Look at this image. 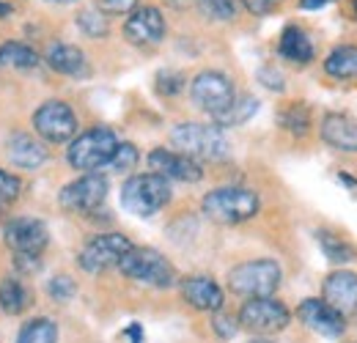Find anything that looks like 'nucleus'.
I'll return each mask as SVG.
<instances>
[{
  "instance_id": "obj_3",
  "label": "nucleus",
  "mask_w": 357,
  "mask_h": 343,
  "mask_svg": "<svg viewBox=\"0 0 357 343\" xmlns=\"http://www.w3.org/2000/svg\"><path fill=\"white\" fill-rule=\"evenodd\" d=\"M259 206H261L259 195L248 187H218L206 192L201 201L204 215L223 225H239V222L253 220L259 215Z\"/></svg>"
},
{
  "instance_id": "obj_29",
  "label": "nucleus",
  "mask_w": 357,
  "mask_h": 343,
  "mask_svg": "<svg viewBox=\"0 0 357 343\" xmlns=\"http://www.w3.org/2000/svg\"><path fill=\"white\" fill-rule=\"evenodd\" d=\"M201 14L215 22H231L236 17V0H195Z\"/></svg>"
},
{
  "instance_id": "obj_38",
  "label": "nucleus",
  "mask_w": 357,
  "mask_h": 343,
  "mask_svg": "<svg viewBox=\"0 0 357 343\" xmlns=\"http://www.w3.org/2000/svg\"><path fill=\"white\" fill-rule=\"evenodd\" d=\"M259 77H261V80H269V83H264V86L272 88V91H283V80H280V75H278V72L272 75L269 69H264V72H261Z\"/></svg>"
},
{
  "instance_id": "obj_26",
  "label": "nucleus",
  "mask_w": 357,
  "mask_h": 343,
  "mask_svg": "<svg viewBox=\"0 0 357 343\" xmlns=\"http://www.w3.org/2000/svg\"><path fill=\"white\" fill-rule=\"evenodd\" d=\"M316 239H319V245H321L324 256L330 258L333 264H349V261H355V258H357V250H355V247H352L349 242L338 239L335 234L319 231V234H316Z\"/></svg>"
},
{
  "instance_id": "obj_36",
  "label": "nucleus",
  "mask_w": 357,
  "mask_h": 343,
  "mask_svg": "<svg viewBox=\"0 0 357 343\" xmlns=\"http://www.w3.org/2000/svg\"><path fill=\"white\" fill-rule=\"evenodd\" d=\"M96 8L102 14H132L137 0H96Z\"/></svg>"
},
{
  "instance_id": "obj_41",
  "label": "nucleus",
  "mask_w": 357,
  "mask_h": 343,
  "mask_svg": "<svg viewBox=\"0 0 357 343\" xmlns=\"http://www.w3.org/2000/svg\"><path fill=\"white\" fill-rule=\"evenodd\" d=\"M0 14H8V6H3V3H0Z\"/></svg>"
},
{
  "instance_id": "obj_22",
  "label": "nucleus",
  "mask_w": 357,
  "mask_h": 343,
  "mask_svg": "<svg viewBox=\"0 0 357 343\" xmlns=\"http://www.w3.org/2000/svg\"><path fill=\"white\" fill-rule=\"evenodd\" d=\"M324 72L338 80H355L357 77V47L341 44L324 58Z\"/></svg>"
},
{
  "instance_id": "obj_16",
  "label": "nucleus",
  "mask_w": 357,
  "mask_h": 343,
  "mask_svg": "<svg viewBox=\"0 0 357 343\" xmlns=\"http://www.w3.org/2000/svg\"><path fill=\"white\" fill-rule=\"evenodd\" d=\"M321 294H324V302L330 307H335L344 319L357 316V272H349V269L330 272L324 277Z\"/></svg>"
},
{
  "instance_id": "obj_42",
  "label": "nucleus",
  "mask_w": 357,
  "mask_h": 343,
  "mask_svg": "<svg viewBox=\"0 0 357 343\" xmlns=\"http://www.w3.org/2000/svg\"><path fill=\"white\" fill-rule=\"evenodd\" d=\"M47 3H72V0H47Z\"/></svg>"
},
{
  "instance_id": "obj_6",
  "label": "nucleus",
  "mask_w": 357,
  "mask_h": 343,
  "mask_svg": "<svg viewBox=\"0 0 357 343\" xmlns=\"http://www.w3.org/2000/svg\"><path fill=\"white\" fill-rule=\"evenodd\" d=\"M119 148V137L116 132L107 127H93L83 135H77L69 148H66V160L75 171L83 173H96L99 168L110 165L113 154Z\"/></svg>"
},
{
  "instance_id": "obj_23",
  "label": "nucleus",
  "mask_w": 357,
  "mask_h": 343,
  "mask_svg": "<svg viewBox=\"0 0 357 343\" xmlns=\"http://www.w3.org/2000/svg\"><path fill=\"white\" fill-rule=\"evenodd\" d=\"M0 66H6V69H33V66H39V52L31 44L6 42L0 44Z\"/></svg>"
},
{
  "instance_id": "obj_37",
  "label": "nucleus",
  "mask_w": 357,
  "mask_h": 343,
  "mask_svg": "<svg viewBox=\"0 0 357 343\" xmlns=\"http://www.w3.org/2000/svg\"><path fill=\"white\" fill-rule=\"evenodd\" d=\"M245 3V8L250 11V14H256V17H264L269 14L275 6H278V0H242Z\"/></svg>"
},
{
  "instance_id": "obj_13",
  "label": "nucleus",
  "mask_w": 357,
  "mask_h": 343,
  "mask_svg": "<svg viewBox=\"0 0 357 343\" xmlns=\"http://www.w3.org/2000/svg\"><path fill=\"white\" fill-rule=\"evenodd\" d=\"M124 39L135 47H157L165 39V17L157 6H140L124 22Z\"/></svg>"
},
{
  "instance_id": "obj_11",
  "label": "nucleus",
  "mask_w": 357,
  "mask_h": 343,
  "mask_svg": "<svg viewBox=\"0 0 357 343\" xmlns=\"http://www.w3.org/2000/svg\"><path fill=\"white\" fill-rule=\"evenodd\" d=\"M132 247V242L124 236V234H99L93 236L91 242H86V247L80 250V266L91 272V275H99L110 266H119L121 256Z\"/></svg>"
},
{
  "instance_id": "obj_18",
  "label": "nucleus",
  "mask_w": 357,
  "mask_h": 343,
  "mask_svg": "<svg viewBox=\"0 0 357 343\" xmlns=\"http://www.w3.org/2000/svg\"><path fill=\"white\" fill-rule=\"evenodd\" d=\"M45 61L47 66L58 75H66V77H89L91 75V66H89V58L80 47L75 44H66V42H55L47 47L45 52Z\"/></svg>"
},
{
  "instance_id": "obj_12",
  "label": "nucleus",
  "mask_w": 357,
  "mask_h": 343,
  "mask_svg": "<svg viewBox=\"0 0 357 343\" xmlns=\"http://www.w3.org/2000/svg\"><path fill=\"white\" fill-rule=\"evenodd\" d=\"M6 245L14 250V256H42L50 242V231L36 217H14L3 228Z\"/></svg>"
},
{
  "instance_id": "obj_4",
  "label": "nucleus",
  "mask_w": 357,
  "mask_h": 343,
  "mask_svg": "<svg viewBox=\"0 0 357 343\" xmlns=\"http://www.w3.org/2000/svg\"><path fill=\"white\" fill-rule=\"evenodd\" d=\"M280 266L272 258H253L242 261L228 272V289L245 300H259V297H272L275 289L280 286Z\"/></svg>"
},
{
  "instance_id": "obj_2",
  "label": "nucleus",
  "mask_w": 357,
  "mask_h": 343,
  "mask_svg": "<svg viewBox=\"0 0 357 343\" xmlns=\"http://www.w3.org/2000/svg\"><path fill=\"white\" fill-rule=\"evenodd\" d=\"M171 181L157 173L130 176L121 187V206L135 217H154L171 204Z\"/></svg>"
},
{
  "instance_id": "obj_19",
  "label": "nucleus",
  "mask_w": 357,
  "mask_h": 343,
  "mask_svg": "<svg viewBox=\"0 0 357 343\" xmlns=\"http://www.w3.org/2000/svg\"><path fill=\"white\" fill-rule=\"evenodd\" d=\"M6 157L11 165L22 168V171H36L39 165L47 162V148L45 143H39L33 135L28 132H14L6 140Z\"/></svg>"
},
{
  "instance_id": "obj_5",
  "label": "nucleus",
  "mask_w": 357,
  "mask_h": 343,
  "mask_svg": "<svg viewBox=\"0 0 357 343\" xmlns=\"http://www.w3.org/2000/svg\"><path fill=\"white\" fill-rule=\"evenodd\" d=\"M119 269L124 277H130L135 283L143 286H154V289H171L176 283V269L168 258L154 247H130L121 261Z\"/></svg>"
},
{
  "instance_id": "obj_31",
  "label": "nucleus",
  "mask_w": 357,
  "mask_h": 343,
  "mask_svg": "<svg viewBox=\"0 0 357 343\" xmlns=\"http://www.w3.org/2000/svg\"><path fill=\"white\" fill-rule=\"evenodd\" d=\"M137 160H140V154H137V148L132 143H119V148H116V154L110 160V168L116 173H127L137 165Z\"/></svg>"
},
{
  "instance_id": "obj_8",
  "label": "nucleus",
  "mask_w": 357,
  "mask_h": 343,
  "mask_svg": "<svg viewBox=\"0 0 357 343\" xmlns=\"http://www.w3.org/2000/svg\"><path fill=\"white\" fill-rule=\"evenodd\" d=\"M236 321H239V327H245L256 335H272V333H280L289 327L291 313L275 297H259V300H248L242 305Z\"/></svg>"
},
{
  "instance_id": "obj_1",
  "label": "nucleus",
  "mask_w": 357,
  "mask_h": 343,
  "mask_svg": "<svg viewBox=\"0 0 357 343\" xmlns=\"http://www.w3.org/2000/svg\"><path fill=\"white\" fill-rule=\"evenodd\" d=\"M171 143L176 146V151L192 157V160L220 162L231 154V143L218 124H198V121L176 124L171 129Z\"/></svg>"
},
{
  "instance_id": "obj_9",
  "label": "nucleus",
  "mask_w": 357,
  "mask_h": 343,
  "mask_svg": "<svg viewBox=\"0 0 357 343\" xmlns=\"http://www.w3.org/2000/svg\"><path fill=\"white\" fill-rule=\"evenodd\" d=\"M107 198V178L102 173H86L75 181H69L58 201L66 212H75V215H93Z\"/></svg>"
},
{
  "instance_id": "obj_43",
  "label": "nucleus",
  "mask_w": 357,
  "mask_h": 343,
  "mask_svg": "<svg viewBox=\"0 0 357 343\" xmlns=\"http://www.w3.org/2000/svg\"><path fill=\"white\" fill-rule=\"evenodd\" d=\"M355 8H357V0H355Z\"/></svg>"
},
{
  "instance_id": "obj_17",
  "label": "nucleus",
  "mask_w": 357,
  "mask_h": 343,
  "mask_svg": "<svg viewBox=\"0 0 357 343\" xmlns=\"http://www.w3.org/2000/svg\"><path fill=\"white\" fill-rule=\"evenodd\" d=\"M178 289H181V300L187 302L190 307H195V310L218 313L225 302L223 289L212 277H206V275H190V277L181 280Z\"/></svg>"
},
{
  "instance_id": "obj_34",
  "label": "nucleus",
  "mask_w": 357,
  "mask_h": 343,
  "mask_svg": "<svg viewBox=\"0 0 357 343\" xmlns=\"http://www.w3.org/2000/svg\"><path fill=\"white\" fill-rule=\"evenodd\" d=\"M20 192H22V181H20V176H14V173H8L0 168V204H11V201H17Z\"/></svg>"
},
{
  "instance_id": "obj_20",
  "label": "nucleus",
  "mask_w": 357,
  "mask_h": 343,
  "mask_svg": "<svg viewBox=\"0 0 357 343\" xmlns=\"http://www.w3.org/2000/svg\"><path fill=\"white\" fill-rule=\"evenodd\" d=\"M321 140L335 151L357 154V121L344 113H327L321 119Z\"/></svg>"
},
{
  "instance_id": "obj_7",
  "label": "nucleus",
  "mask_w": 357,
  "mask_h": 343,
  "mask_svg": "<svg viewBox=\"0 0 357 343\" xmlns=\"http://www.w3.org/2000/svg\"><path fill=\"white\" fill-rule=\"evenodd\" d=\"M190 99L198 110H204L206 116L218 119L223 116L225 110L234 105L236 99V91L231 77L223 72H215V69H206V72H198L190 83Z\"/></svg>"
},
{
  "instance_id": "obj_35",
  "label": "nucleus",
  "mask_w": 357,
  "mask_h": 343,
  "mask_svg": "<svg viewBox=\"0 0 357 343\" xmlns=\"http://www.w3.org/2000/svg\"><path fill=\"white\" fill-rule=\"evenodd\" d=\"M212 330H215V335L218 338H223V341H231L236 333H239V321L234 319V316H228V313H215V319H212Z\"/></svg>"
},
{
  "instance_id": "obj_24",
  "label": "nucleus",
  "mask_w": 357,
  "mask_h": 343,
  "mask_svg": "<svg viewBox=\"0 0 357 343\" xmlns=\"http://www.w3.org/2000/svg\"><path fill=\"white\" fill-rule=\"evenodd\" d=\"M28 302H31V294L17 277H3V283H0V310L6 316H20L28 307Z\"/></svg>"
},
{
  "instance_id": "obj_28",
  "label": "nucleus",
  "mask_w": 357,
  "mask_h": 343,
  "mask_svg": "<svg viewBox=\"0 0 357 343\" xmlns=\"http://www.w3.org/2000/svg\"><path fill=\"white\" fill-rule=\"evenodd\" d=\"M280 127L289 129L291 135H305L308 127H311V110H308L303 102L289 105V107L280 113Z\"/></svg>"
},
{
  "instance_id": "obj_10",
  "label": "nucleus",
  "mask_w": 357,
  "mask_h": 343,
  "mask_svg": "<svg viewBox=\"0 0 357 343\" xmlns=\"http://www.w3.org/2000/svg\"><path fill=\"white\" fill-rule=\"evenodd\" d=\"M33 129L47 143H66L77 135V116L66 102L50 99L33 113Z\"/></svg>"
},
{
  "instance_id": "obj_33",
  "label": "nucleus",
  "mask_w": 357,
  "mask_h": 343,
  "mask_svg": "<svg viewBox=\"0 0 357 343\" xmlns=\"http://www.w3.org/2000/svg\"><path fill=\"white\" fill-rule=\"evenodd\" d=\"M184 75L181 72H174V69H162L160 75H157V91L162 93V96H176L178 91L184 88Z\"/></svg>"
},
{
  "instance_id": "obj_25",
  "label": "nucleus",
  "mask_w": 357,
  "mask_h": 343,
  "mask_svg": "<svg viewBox=\"0 0 357 343\" xmlns=\"http://www.w3.org/2000/svg\"><path fill=\"white\" fill-rule=\"evenodd\" d=\"M17 343H58V327H55V321L47 319V316L31 319V321L20 330Z\"/></svg>"
},
{
  "instance_id": "obj_15",
  "label": "nucleus",
  "mask_w": 357,
  "mask_h": 343,
  "mask_svg": "<svg viewBox=\"0 0 357 343\" xmlns=\"http://www.w3.org/2000/svg\"><path fill=\"white\" fill-rule=\"evenodd\" d=\"M300 321L321 338H338L347 330V319L324 300H303L297 307Z\"/></svg>"
},
{
  "instance_id": "obj_40",
  "label": "nucleus",
  "mask_w": 357,
  "mask_h": 343,
  "mask_svg": "<svg viewBox=\"0 0 357 343\" xmlns=\"http://www.w3.org/2000/svg\"><path fill=\"white\" fill-rule=\"evenodd\" d=\"M324 3H330V0H300V8H319Z\"/></svg>"
},
{
  "instance_id": "obj_39",
  "label": "nucleus",
  "mask_w": 357,
  "mask_h": 343,
  "mask_svg": "<svg viewBox=\"0 0 357 343\" xmlns=\"http://www.w3.org/2000/svg\"><path fill=\"white\" fill-rule=\"evenodd\" d=\"M127 335H130L132 343H143V327H140V324H130V327H127Z\"/></svg>"
},
{
  "instance_id": "obj_14",
  "label": "nucleus",
  "mask_w": 357,
  "mask_h": 343,
  "mask_svg": "<svg viewBox=\"0 0 357 343\" xmlns=\"http://www.w3.org/2000/svg\"><path fill=\"white\" fill-rule=\"evenodd\" d=\"M149 168L151 173L168 178V181H187L195 184L204 178V171L198 165V160L181 154V151H171V148H154L149 154Z\"/></svg>"
},
{
  "instance_id": "obj_30",
  "label": "nucleus",
  "mask_w": 357,
  "mask_h": 343,
  "mask_svg": "<svg viewBox=\"0 0 357 343\" xmlns=\"http://www.w3.org/2000/svg\"><path fill=\"white\" fill-rule=\"evenodd\" d=\"M77 25H80V31L91 36V39H99V36H105L107 33V17L99 11V8H86V11H80L77 14Z\"/></svg>"
},
{
  "instance_id": "obj_21",
  "label": "nucleus",
  "mask_w": 357,
  "mask_h": 343,
  "mask_svg": "<svg viewBox=\"0 0 357 343\" xmlns=\"http://www.w3.org/2000/svg\"><path fill=\"white\" fill-rule=\"evenodd\" d=\"M278 52L291 61V63H311L316 49H313L311 36L300 28V25H286L283 33H280V42H278Z\"/></svg>"
},
{
  "instance_id": "obj_27",
  "label": "nucleus",
  "mask_w": 357,
  "mask_h": 343,
  "mask_svg": "<svg viewBox=\"0 0 357 343\" xmlns=\"http://www.w3.org/2000/svg\"><path fill=\"white\" fill-rule=\"evenodd\" d=\"M256 110H259V102H256L253 96L234 99V105L225 110L223 116H218V119H215V124H218L220 129L223 127H239V124H245Z\"/></svg>"
},
{
  "instance_id": "obj_32",
  "label": "nucleus",
  "mask_w": 357,
  "mask_h": 343,
  "mask_svg": "<svg viewBox=\"0 0 357 343\" xmlns=\"http://www.w3.org/2000/svg\"><path fill=\"white\" fill-rule=\"evenodd\" d=\"M47 294L55 302H69L77 294V286H75V280L69 275H58V277H52L47 283Z\"/></svg>"
}]
</instances>
